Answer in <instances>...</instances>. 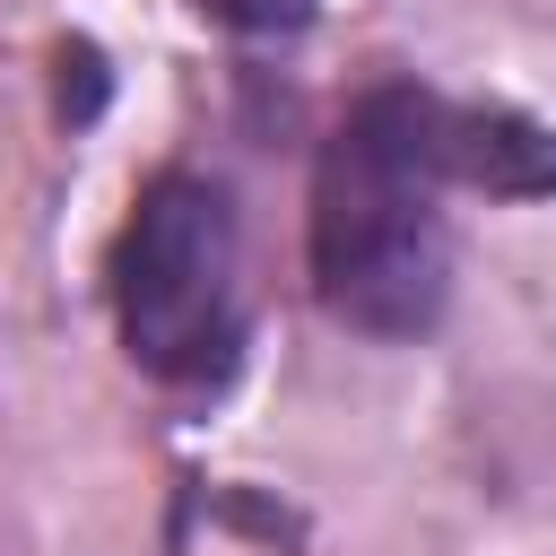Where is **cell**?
<instances>
[{
  "mask_svg": "<svg viewBox=\"0 0 556 556\" xmlns=\"http://www.w3.org/2000/svg\"><path fill=\"white\" fill-rule=\"evenodd\" d=\"M443 191L539 200L556 191V139L504 104H452L434 87H374L348 104L313 165V295L365 339H417L452 295Z\"/></svg>",
  "mask_w": 556,
  "mask_h": 556,
  "instance_id": "6da1fadb",
  "label": "cell"
},
{
  "mask_svg": "<svg viewBox=\"0 0 556 556\" xmlns=\"http://www.w3.org/2000/svg\"><path fill=\"white\" fill-rule=\"evenodd\" d=\"M113 321L139 374L165 391H217L243 365V243L235 200L208 174H156L113 243Z\"/></svg>",
  "mask_w": 556,
  "mask_h": 556,
  "instance_id": "7a4b0ae2",
  "label": "cell"
},
{
  "mask_svg": "<svg viewBox=\"0 0 556 556\" xmlns=\"http://www.w3.org/2000/svg\"><path fill=\"white\" fill-rule=\"evenodd\" d=\"M200 9L235 35H295V26H313L321 0H200Z\"/></svg>",
  "mask_w": 556,
  "mask_h": 556,
  "instance_id": "3957f363",
  "label": "cell"
}]
</instances>
